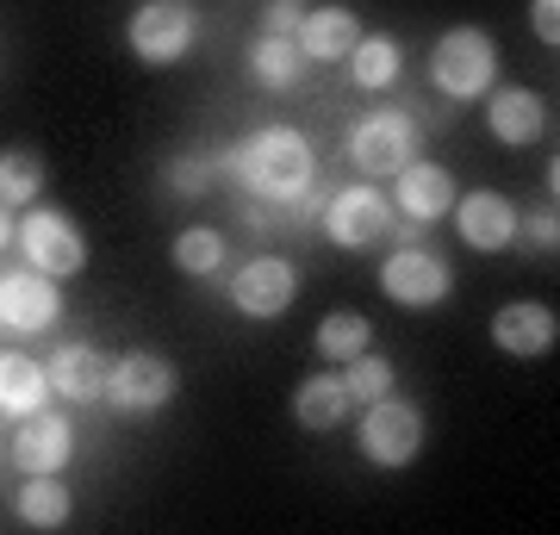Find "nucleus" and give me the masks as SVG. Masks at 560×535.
Wrapping results in <instances>:
<instances>
[{
  "mask_svg": "<svg viewBox=\"0 0 560 535\" xmlns=\"http://www.w3.org/2000/svg\"><path fill=\"white\" fill-rule=\"evenodd\" d=\"M75 455V423L50 405L20 417V430H13V467L20 474H62Z\"/></svg>",
  "mask_w": 560,
  "mask_h": 535,
  "instance_id": "obj_11",
  "label": "nucleus"
},
{
  "mask_svg": "<svg viewBox=\"0 0 560 535\" xmlns=\"http://www.w3.org/2000/svg\"><path fill=\"white\" fill-rule=\"evenodd\" d=\"M69 486H62L57 474H25V486H20V498H13V511H20V523L25 530H62L69 523Z\"/></svg>",
  "mask_w": 560,
  "mask_h": 535,
  "instance_id": "obj_21",
  "label": "nucleus"
},
{
  "mask_svg": "<svg viewBox=\"0 0 560 535\" xmlns=\"http://www.w3.org/2000/svg\"><path fill=\"white\" fill-rule=\"evenodd\" d=\"M162 175H168V187H175V194H200V187H206V162L175 156L168 168H162Z\"/></svg>",
  "mask_w": 560,
  "mask_h": 535,
  "instance_id": "obj_31",
  "label": "nucleus"
},
{
  "mask_svg": "<svg viewBox=\"0 0 560 535\" xmlns=\"http://www.w3.org/2000/svg\"><path fill=\"white\" fill-rule=\"evenodd\" d=\"M249 75H256V88H268V94H293V88H300V44L261 32V38L249 44Z\"/></svg>",
  "mask_w": 560,
  "mask_h": 535,
  "instance_id": "obj_22",
  "label": "nucleus"
},
{
  "mask_svg": "<svg viewBox=\"0 0 560 535\" xmlns=\"http://www.w3.org/2000/svg\"><path fill=\"white\" fill-rule=\"evenodd\" d=\"M430 81L448 100H486L499 88V44H492V32H480V25L442 32L436 50H430Z\"/></svg>",
  "mask_w": 560,
  "mask_h": 535,
  "instance_id": "obj_2",
  "label": "nucleus"
},
{
  "mask_svg": "<svg viewBox=\"0 0 560 535\" xmlns=\"http://www.w3.org/2000/svg\"><path fill=\"white\" fill-rule=\"evenodd\" d=\"M180 374H175V361L156 356V349H125V356H113V374H106V405L113 411H162L168 398H175Z\"/></svg>",
  "mask_w": 560,
  "mask_h": 535,
  "instance_id": "obj_6",
  "label": "nucleus"
},
{
  "mask_svg": "<svg viewBox=\"0 0 560 535\" xmlns=\"http://www.w3.org/2000/svg\"><path fill=\"white\" fill-rule=\"evenodd\" d=\"M529 32L555 50L560 44V0H529Z\"/></svg>",
  "mask_w": 560,
  "mask_h": 535,
  "instance_id": "obj_30",
  "label": "nucleus"
},
{
  "mask_svg": "<svg viewBox=\"0 0 560 535\" xmlns=\"http://www.w3.org/2000/svg\"><path fill=\"white\" fill-rule=\"evenodd\" d=\"M492 342H499L504 356L536 361L560 342V317L548 312V305H536V299H517V305H504V312L492 317Z\"/></svg>",
  "mask_w": 560,
  "mask_h": 535,
  "instance_id": "obj_14",
  "label": "nucleus"
},
{
  "mask_svg": "<svg viewBox=\"0 0 560 535\" xmlns=\"http://www.w3.org/2000/svg\"><path fill=\"white\" fill-rule=\"evenodd\" d=\"M300 25H305V0H261V32L300 38Z\"/></svg>",
  "mask_w": 560,
  "mask_h": 535,
  "instance_id": "obj_28",
  "label": "nucleus"
},
{
  "mask_svg": "<svg viewBox=\"0 0 560 535\" xmlns=\"http://www.w3.org/2000/svg\"><path fill=\"white\" fill-rule=\"evenodd\" d=\"M106 374H113V356L94 342H69L50 356V393L57 398H106Z\"/></svg>",
  "mask_w": 560,
  "mask_h": 535,
  "instance_id": "obj_18",
  "label": "nucleus"
},
{
  "mask_svg": "<svg viewBox=\"0 0 560 535\" xmlns=\"http://www.w3.org/2000/svg\"><path fill=\"white\" fill-rule=\"evenodd\" d=\"M13 243L25 249V268H38L50 280H69L88 268V243H81L75 219H62L57 206H32L13 231Z\"/></svg>",
  "mask_w": 560,
  "mask_h": 535,
  "instance_id": "obj_5",
  "label": "nucleus"
},
{
  "mask_svg": "<svg viewBox=\"0 0 560 535\" xmlns=\"http://www.w3.org/2000/svg\"><path fill=\"white\" fill-rule=\"evenodd\" d=\"M355 442H361V455L374 461V467H411V461L423 455V411L418 405H405V398H374L368 411H361L355 423Z\"/></svg>",
  "mask_w": 560,
  "mask_h": 535,
  "instance_id": "obj_4",
  "label": "nucleus"
},
{
  "mask_svg": "<svg viewBox=\"0 0 560 535\" xmlns=\"http://www.w3.org/2000/svg\"><path fill=\"white\" fill-rule=\"evenodd\" d=\"M62 317V299H57V280L38 275V268H13L0 275V324L20 330V337H38Z\"/></svg>",
  "mask_w": 560,
  "mask_h": 535,
  "instance_id": "obj_12",
  "label": "nucleus"
},
{
  "mask_svg": "<svg viewBox=\"0 0 560 535\" xmlns=\"http://www.w3.org/2000/svg\"><path fill=\"white\" fill-rule=\"evenodd\" d=\"M418 150V125L405 119V113H368V119L349 131V162H355L368 181H386L399 175L405 162Z\"/></svg>",
  "mask_w": 560,
  "mask_h": 535,
  "instance_id": "obj_7",
  "label": "nucleus"
},
{
  "mask_svg": "<svg viewBox=\"0 0 560 535\" xmlns=\"http://www.w3.org/2000/svg\"><path fill=\"white\" fill-rule=\"evenodd\" d=\"M349 411H355V398H349L342 374H312V380H300V393H293L300 430H337Z\"/></svg>",
  "mask_w": 560,
  "mask_h": 535,
  "instance_id": "obj_19",
  "label": "nucleus"
},
{
  "mask_svg": "<svg viewBox=\"0 0 560 535\" xmlns=\"http://www.w3.org/2000/svg\"><path fill=\"white\" fill-rule=\"evenodd\" d=\"M13 243V219H7V206H0V249Z\"/></svg>",
  "mask_w": 560,
  "mask_h": 535,
  "instance_id": "obj_32",
  "label": "nucleus"
},
{
  "mask_svg": "<svg viewBox=\"0 0 560 535\" xmlns=\"http://www.w3.org/2000/svg\"><path fill=\"white\" fill-rule=\"evenodd\" d=\"M448 206H455V175L442 168V162H405L399 168V212L411 224H436L448 219Z\"/></svg>",
  "mask_w": 560,
  "mask_h": 535,
  "instance_id": "obj_16",
  "label": "nucleus"
},
{
  "mask_svg": "<svg viewBox=\"0 0 560 535\" xmlns=\"http://www.w3.org/2000/svg\"><path fill=\"white\" fill-rule=\"evenodd\" d=\"M368 342H374V324L361 312H330L318 324V356L324 361H349V356H361Z\"/></svg>",
  "mask_w": 560,
  "mask_h": 535,
  "instance_id": "obj_25",
  "label": "nucleus"
},
{
  "mask_svg": "<svg viewBox=\"0 0 560 535\" xmlns=\"http://www.w3.org/2000/svg\"><path fill=\"white\" fill-rule=\"evenodd\" d=\"M523 231H529V243H536V249H548V256H555V243H560V224H555V199H541L536 212H529V224L517 219V237Z\"/></svg>",
  "mask_w": 560,
  "mask_h": 535,
  "instance_id": "obj_29",
  "label": "nucleus"
},
{
  "mask_svg": "<svg viewBox=\"0 0 560 535\" xmlns=\"http://www.w3.org/2000/svg\"><path fill=\"white\" fill-rule=\"evenodd\" d=\"M293 299H300V268L287 256H256L231 275V305H237L243 317H261V324H268V317H280Z\"/></svg>",
  "mask_w": 560,
  "mask_h": 535,
  "instance_id": "obj_10",
  "label": "nucleus"
},
{
  "mask_svg": "<svg viewBox=\"0 0 560 535\" xmlns=\"http://www.w3.org/2000/svg\"><path fill=\"white\" fill-rule=\"evenodd\" d=\"M44 194V162L38 150H0V206H32Z\"/></svg>",
  "mask_w": 560,
  "mask_h": 535,
  "instance_id": "obj_24",
  "label": "nucleus"
},
{
  "mask_svg": "<svg viewBox=\"0 0 560 535\" xmlns=\"http://www.w3.org/2000/svg\"><path fill=\"white\" fill-rule=\"evenodd\" d=\"M455 231L467 249H480V256H499V249H511L517 243V206L504 194H492V187H480V194H455Z\"/></svg>",
  "mask_w": 560,
  "mask_h": 535,
  "instance_id": "obj_13",
  "label": "nucleus"
},
{
  "mask_svg": "<svg viewBox=\"0 0 560 535\" xmlns=\"http://www.w3.org/2000/svg\"><path fill=\"white\" fill-rule=\"evenodd\" d=\"M349 75H355V88H368V94L393 88V81L405 75L399 38H386V32H361V44L349 50Z\"/></svg>",
  "mask_w": 560,
  "mask_h": 535,
  "instance_id": "obj_20",
  "label": "nucleus"
},
{
  "mask_svg": "<svg viewBox=\"0 0 560 535\" xmlns=\"http://www.w3.org/2000/svg\"><path fill=\"white\" fill-rule=\"evenodd\" d=\"M393 231V199L381 187H342L330 206H324V237L337 249H368Z\"/></svg>",
  "mask_w": 560,
  "mask_h": 535,
  "instance_id": "obj_9",
  "label": "nucleus"
},
{
  "mask_svg": "<svg viewBox=\"0 0 560 535\" xmlns=\"http://www.w3.org/2000/svg\"><path fill=\"white\" fill-rule=\"evenodd\" d=\"M50 398V374H44L32 356H0V411L25 417Z\"/></svg>",
  "mask_w": 560,
  "mask_h": 535,
  "instance_id": "obj_23",
  "label": "nucleus"
},
{
  "mask_svg": "<svg viewBox=\"0 0 560 535\" xmlns=\"http://www.w3.org/2000/svg\"><path fill=\"white\" fill-rule=\"evenodd\" d=\"M237 175L261 199H305V187L318 175V156H312L305 131H293V125H261L249 143H237Z\"/></svg>",
  "mask_w": 560,
  "mask_h": 535,
  "instance_id": "obj_1",
  "label": "nucleus"
},
{
  "mask_svg": "<svg viewBox=\"0 0 560 535\" xmlns=\"http://www.w3.org/2000/svg\"><path fill=\"white\" fill-rule=\"evenodd\" d=\"M125 38H131V57L150 62V69H175L194 38H200V13L187 7V0H138V13L125 25Z\"/></svg>",
  "mask_w": 560,
  "mask_h": 535,
  "instance_id": "obj_3",
  "label": "nucleus"
},
{
  "mask_svg": "<svg viewBox=\"0 0 560 535\" xmlns=\"http://www.w3.org/2000/svg\"><path fill=\"white\" fill-rule=\"evenodd\" d=\"M293 44H300V57H312V62H342L361 44V20L349 7H305V25H300Z\"/></svg>",
  "mask_w": 560,
  "mask_h": 535,
  "instance_id": "obj_17",
  "label": "nucleus"
},
{
  "mask_svg": "<svg viewBox=\"0 0 560 535\" xmlns=\"http://www.w3.org/2000/svg\"><path fill=\"white\" fill-rule=\"evenodd\" d=\"M381 287L393 305H405V312H430V305H442V299L455 293V275H448V261L430 256V249H393L381 268Z\"/></svg>",
  "mask_w": 560,
  "mask_h": 535,
  "instance_id": "obj_8",
  "label": "nucleus"
},
{
  "mask_svg": "<svg viewBox=\"0 0 560 535\" xmlns=\"http://www.w3.org/2000/svg\"><path fill=\"white\" fill-rule=\"evenodd\" d=\"M342 386H349V398L355 405H374V398H386L393 393V361H381V356H349V368H342Z\"/></svg>",
  "mask_w": 560,
  "mask_h": 535,
  "instance_id": "obj_27",
  "label": "nucleus"
},
{
  "mask_svg": "<svg viewBox=\"0 0 560 535\" xmlns=\"http://www.w3.org/2000/svg\"><path fill=\"white\" fill-rule=\"evenodd\" d=\"M175 268L180 275H219L224 268V237L212 224H187L175 237Z\"/></svg>",
  "mask_w": 560,
  "mask_h": 535,
  "instance_id": "obj_26",
  "label": "nucleus"
},
{
  "mask_svg": "<svg viewBox=\"0 0 560 535\" xmlns=\"http://www.w3.org/2000/svg\"><path fill=\"white\" fill-rule=\"evenodd\" d=\"M486 125H492L499 143L529 150V143L548 138V106H541V94H529V88H499V94H486Z\"/></svg>",
  "mask_w": 560,
  "mask_h": 535,
  "instance_id": "obj_15",
  "label": "nucleus"
}]
</instances>
